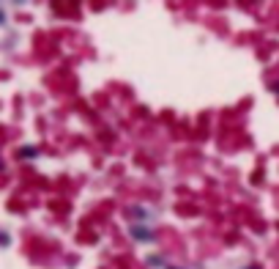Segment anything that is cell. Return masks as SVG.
<instances>
[{
  "label": "cell",
  "mask_w": 279,
  "mask_h": 269,
  "mask_svg": "<svg viewBox=\"0 0 279 269\" xmlns=\"http://www.w3.org/2000/svg\"><path fill=\"white\" fill-rule=\"evenodd\" d=\"M243 269H260V267H257V264H252V267H243Z\"/></svg>",
  "instance_id": "obj_7"
},
{
  "label": "cell",
  "mask_w": 279,
  "mask_h": 269,
  "mask_svg": "<svg viewBox=\"0 0 279 269\" xmlns=\"http://www.w3.org/2000/svg\"><path fill=\"white\" fill-rule=\"evenodd\" d=\"M167 269H178V267H167Z\"/></svg>",
  "instance_id": "obj_8"
},
{
  "label": "cell",
  "mask_w": 279,
  "mask_h": 269,
  "mask_svg": "<svg viewBox=\"0 0 279 269\" xmlns=\"http://www.w3.org/2000/svg\"><path fill=\"white\" fill-rule=\"evenodd\" d=\"M129 217H137V220H143V217H148V212H145V209H129Z\"/></svg>",
  "instance_id": "obj_4"
},
{
  "label": "cell",
  "mask_w": 279,
  "mask_h": 269,
  "mask_svg": "<svg viewBox=\"0 0 279 269\" xmlns=\"http://www.w3.org/2000/svg\"><path fill=\"white\" fill-rule=\"evenodd\" d=\"M271 91H274V94H277V96H279V80H277V83H274V85H271Z\"/></svg>",
  "instance_id": "obj_6"
},
{
  "label": "cell",
  "mask_w": 279,
  "mask_h": 269,
  "mask_svg": "<svg viewBox=\"0 0 279 269\" xmlns=\"http://www.w3.org/2000/svg\"><path fill=\"white\" fill-rule=\"evenodd\" d=\"M14 157H17L19 162H30V160H36V157H39V149H36V146H19Z\"/></svg>",
  "instance_id": "obj_2"
},
{
  "label": "cell",
  "mask_w": 279,
  "mask_h": 269,
  "mask_svg": "<svg viewBox=\"0 0 279 269\" xmlns=\"http://www.w3.org/2000/svg\"><path fill=\"white\" fill-rule=\"evenodd\" d=\"M129 233H131V239L134 242H154L156 239V231L154 228H148V225H131Z\"/></svg>",
  "instance_id": "obj_1"
},
{
  "label": "cell",
  "mask_w": 279,
  "mask_h": 269,
  "mask_svg": "<svg viewBox=\"0 0 279 269\" xmlns=\"http://www.w3.org/2000/svg\"><path fill=\"white\" fill-rule=\"evenodd\" d=\"M3 247H11V233L3 231Z\"/></svg>",
  "instance_id": "obj_5"
},
{
  "label": "cell",
  "mask_w": 279,
  "mask_h": 269,
  "mask_svg": "<svg viewBox=\"0 0 279 269\" xmlns=\"http://www.w3.org/2000/svg\"><path fill=\"white\" fill-rule=\"evenodd\" d=\"M148 267H164V258L161 256H148Z\"/></svg>",
  "instance_id": "obj_3"
}]
</instances>
